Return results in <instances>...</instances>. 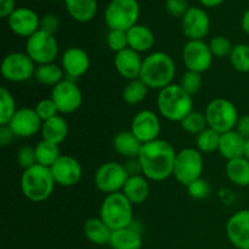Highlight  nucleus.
Here are the masks:
<instances>
[{
  "instance_id": "obj_44",
  "label": "nucleus",
  "mask_w": 249,
  "mask_h": 249,
  "mask_svg": "<svg viewBox=\"0 0 249 249\" xmlns=\"http://www.w3.org/2000/svg\"><path fill=\"white\" fill-rule=\"evenodd\" d=\"M190 6L187 0H165V10L168 14L177 18H182Z\"/></svg>"
},
{
  "instance_id": "obj_34",
  "label": "nucleus",
  "mask_w": 249,
  "mask_h": 249,
  "mask_svg": "<svg viewBox=\"0 0 249 249\" xmlns=\"http://www.w3.org/2000/svg\"><path fill=\"white\" fill-rule=\"evenodd\" d=\"M16 112V100L14 95L9 89L2 87L0 89V126L9 125Z\"/></svg>"
},
{
  "instance_id": "obj_30",
  "label": "nucleus",
  "mask_w": 249,
  "mask_h": 249,
  "mask_svg": "<svg viewBox=\"0 0 249 249\" xmlns=\"http://www.w3.org/2000/svg\"><path fill=\"white\" fill-rule=\"evenodd\" d=\"M225 172L228 179L236 186H249V160L246 157L228 160Z\"/></svg>"
},
{
  "instance_id": "obj_12",
  "label": "nucleus",
  "mask_w": 249,
  "mask_h": 249,
  "mask_svg": "<svg viewBox=\"0 0 249 249\" xmlns=\"http://www.w3.org/2000/svg\"><path fill=\"white\" fill-rule=\"evenodd\" d=\"M51 99L62 114L74 113L83 104V94L74 80L63 79L51 90Z\"/></svg>"
},
{
  "instance_id": "obj_2",
  "label": "nucleus",
  "mask_w": 249,
  "mask_h": 249,
  "mask_svg": "<svg viewBox=\"0 0 249 249\" xmlns=\"http://www.w3.org/2000/svg\"><path fill=\"white\" fill-rule=\"evenodd\" d=\"M177 67L173 57L162 51H156L143 58L140 79L148 89L162 90L173 84Z\"/></svg>"
},
{
  "instance_id": "obj_48",
  "label": "nucleus",
  "mask_w": 249,
  "mask_h": 249,
  "mask_svg": "<svg viewBox=\"0 0 249 249\" xmlns=\"http://www.w3.org/2000/svg\"><path fill=\"white\" fill-rule=\"evenodd\" d=\"M124 167H125V169H126V172H128L129 177H131V175L142 174V172H141V164H140V162H139L138 158H131V160H126Z\"/></svg>"
},
{
  "instance_id": "obj_15",
  "label": "nucleus",
  "mask_w": 249,
  "mask_h": 249,
  "mask_svg": "<svg viewBox=\"0 0 249 249\" xmlns=\"http://www.w3.org/2000/svg\"><path fill=\"white\" fill-rule=\"evenodd\" d=\"M50 169L56 185L62 187L75 186L83 177L82 164L72 156L62 155L51 165Z\"/></svg>"
},
{
  "instance_id": "obj_10",
  "label": "nucleus",
  "mask_w": 249,
  "mask_h": 249,
  "mask_svg": "<svg viewBox=\"0 0 249 249\" xmlns=\"http://www.w3.org/2000/svg\"><path fill=\"white\" fill-rule=\"evenodd\" d=\"M129 174L124 164L118 162H106L95 172L94 182L97 190L106 195L122 192Z\"/></svg>"
},
{
  "instance_id": "obj_35",
  "label": "nucleus",
  "mask_w": 249,
  "mask_h": 249,
  "mask_svg": "<svg viewBox=\"0 0 249 249\" xmlns=\"http://www.w3.org/2000/svg\"><path fill=\"white\" fill-rule=\"evenodd\" d=\"M221 134L215 131L212 128H206L202 133L196 136V146L197 150L203 155V153H213L219 150V143H220Z\"/></svg>"
},
{
  "instance_id": "obj_43",
  "label": "nucleus",
  "mask_w": 249,
  "mask_h": 249,
  "mask_svg": "<svg viewBox=\"0 0 249 249\" xmlns=\"http://www.w3.org/2000/svg\"><path fill=\"white\" fill-rule=\"evenodd\" d=\"M34 109H36V114L40 117V119L43 122L53 118V117L58 116V113H60L57 109V107H56L55 102L53 101V99H51V97H49V99L40 100V101L36 105Z\"/></svg>"
},
{
  "instance_id": "obj_52",
  "label": "nucleus",
  "mask_w": 249,
  "mask_h": 249,
  "mask_svg": "<svg viewBox=\"0 0 249 249\" xmlns=\"http://www.w3.org/2000/svg\"><path fill=\"white\" fill-rule=\"evenodd\" d=\"M245 157L249 160V139L246 141V148H245Z\"/></svg>"
},
{
  "instance_id": "obj_20",
  "label": "nucleus",
  "mask_w": 249,
  "mask_h": 249,
  "mask_svg": "<svg viewBox=\"0 0 249 249\" xmlns=\"http://www.w3.org/2000/svg\"><path fill=\"white\" fill-rule=\"evenodd\" d=\"M61 67L68 79H78L89 71L90 57L84 49L72 46L63 53L61 57Z\"/></svg>"
},
{
  "instance_id": "obj_17",
  "label": "nucleus",
  "mask_w": 249,
  "mask_h": 249,
  "mask_svg": "<svg viewBox=\"0 0 249 249\" xmlns=\"http://www.w3.org/2000/svg\"><path fill=\"white\" fill-rule=\"evenodd\" d=\"M9 126L14 131L16 138L27 139L32 138V136L36 135L39 131H41L43 121L36 114L34 108L22 107V108L17 109L14 118L9 123Z\"/></svg>"
},
{
  "instance_id": "obj_39",
  "label": "nucleus",
  "mask_w": 249,
  "mask_h": 249,
  "mask_svg": "<svg viewBox=\"0 0 249 249\" xmlns=\"http://www.w3.org/2000/svg\"><path fill=\"white\" fill-rule=\"evenodd\" d=\"M208 44L213 56L218 58L229 57L233 49V45L231 44L230 39L224 36H214V38L211 39V41Z\"/></svg>"
},
{
  "instance_id": "obj_38",
  "label": "nucleus",
  "mask_w": 249,
  "mask_h": 249,
  "mask_svg": "<svg viewBox=\"0 0 249 249\" xmlns=\"http://www.w3.org/2000/svg\"><path fill=\"white\" fill-rule=\"evenodd\" d=\"M179 85L187 92V94L191 95V96L194 97L195 95L201 90L202 85H203V77H202V73L186 71V72L182 74Z\"/></svg>"
},
{
  "instance_id": "obj_13",
  "label": "nucleus",
  "mask_w": 249,
  "mask_h": 249,
  "mask_svg": "<svg viewBox=\"0 0 249 249\" xmlns=\"http://www.w3.org/2000/svg\"><path fill=\"white\" fill-rule=\"evenodd\" d=\"M213 58L209 44L204 40H189L182 49V61L187 71L206 72L212 67Z\"/></svg>"
},
{
  "instance_id": "obj_36",
  "label": "nucleus",
  "mask_w": 249,
  "mask_h": 249,
  "mask_svg": "<svg viewBox=\"0 0 249 249\" xmlns=\"http://www.w3.org/2000/svg\"><path fill=\"white\" fill-rule=\"evenodd\" d=\"M230 63L237 72L249 73V45L237 44L233 46L230 56Z\"/></svg>"
},
{
  "instance_id": "obj_26",
  "label": "nucleus",
  "mask_w": 249,
  "mask_h": 249,
  "mask_svg": "<svg viewBox=\"0 0 249 249\" xmlns=\"http://www.w3.org/2000/svg\"><path fill=\"white\" fill-rule=\"evenodd\" d=\"M129 48L136 53H147L155 45V34L148 27L143 24H135L133 28L126 32Z\"/></svg>"
},
{
  "instance_id": "obj_28",
  "label": "nucleus",
  "mask_w": 249,
  "mask_h": 249,
  "mask_svg": "<svg viewBox=\"0 0 249 249\" xmlns=\"http://www.w3.org/2000/svg\"><path fill=\"white\" fill-rule=\"evenodd\" d=\"M68 131H70V129H68L67 121L63 117L56 116L53 118L43 122L40 133L43 136V140L60 145L67 139Z\"/></svg>"
},
{
  "instance_id": "obj_32",
  "label": "nucleus",
  "mask_w": 249,
  "mask_h": 249,
  "mask_svg": "<svg viewBox=\"0 0 249 249\" xmlns=\"http://www.w3.org/2000/svg\"><path fill=\"white\" fill-rule=\"evenodd\" d=\"M147 92V85L139 78V79L129 80L126 83V85L123 89V92H122V97H123L125 104L130 105V106H135V105L141 104L146 99Z\"/></svg>"
},
{
  "instance_id": "obj_29",
  "label": "nucleus",
  "mask_w": 249,
  "mask_h": 249,
  "mask_svg": "<svg viewBox=\"0 0 249 249\" xmlns=\"http://www.w3.org/2000/svg\"><path fill=\"white\" fill-rule=\"evenodd\" d=\"M83 231L88 241L97 246L108 245L112 236V230L102 221L100 216L88 219L83 226Z\"/></svg>"
},
{
  "instance_id": "obj_53",
  "label": "nucleus",
  "mask_w": 249,
  "mask_h": 249,
  "mask_svg": "<svg viewBox=\"0 0 249 249\" xmlns=\"http://www.w3.org/2000/svg\"><path fill=\"white\" fill-rule=\"evenodd\" d=\"M50 1H58V0H50Z\"/></svg>"
},
{
  "instance_id": "obj_8",
  "label": "nucleus",
  "mask_w": 249,
  "mask_h": 249,
  "mask_svg": "<svg viewBox=\"0 0 249 249\" xmlns=\"http://www.w3.org/2000/svg\"><path fill=\"white\" fill-rule=\"evenodd\" d=\"M204 169L203 155L197 148H182L177 152L173 177L184 186H189L202 178Z\"/></svg>"
},
{
  "instance_id": "obj_14",
  "label": "nucleus",
  "mask_w": 249,
  "mask_h": 249,
  "mask_svg": "<svg viewBox=\"0 0 249 249\" xmlns=\"http://www.w3.org/2000/svg\"><path fill=\"white\" fill-rule=\"evenodd\" d=\"M160 121L157 114L151 109H142L134 116L130 131L142 143L151 142L160 139Z\"/></svg>"
},
{
  "instance_id": "obj_22",
  "label": "nucleus",
  "mask_w": 249,
  "mask_h": 249,
  "mask_svg": "<svg viewBox=\"0 0 249 249\" xmlns=\"http://www.w3.org/2000/svg\"><path fill=\"white\" fill-rule=\"evenodd\" d=\"M246 139L242 138L237 131L233 130L226 131L221 134L220 143H219V153L225 158L226 160H236V158L245 157Z\"/></svg>"
},
{
  "instance_id": "obj_18",
  "label": "nucleus",
  "mask_w": 249,
  "mask_h": 249,
  "mask_svg": "<svg viewBox=\"0 0 249 249\" xmlns=\"http://www.w3.org/2000/svg\"><path fill=\"white\" fill-rule=\"evenodd\" d=\"M7 24L16 36L28 39L40 29V18L34 10L28 7H16L7 17Z\"/></svg>"
},
{
  "instance_id": "obj_41",
  "label": "nucleus",
  "mask_w": 249,
  "mask_h": 249,
  "mask_svg": "<svg viewBox=\"0 0 249 249\" xmlns=\"http://www.w3.org/2000/svg\"><path fill=\"white\" fill-rule=\"evenodd\" d=\"M212 191V187L209 185V182L207 180H204L203 178H199L198 180L194 181L192 184H190L187 186V192H189V196L192 199H197V201H201V199L207 198L209 197Z\"/></svg>"
},
{
  "instance_id": "obj_6",
  "label": "nucleus",
  "mask_w": 249,
  "mask_h": 249,
  "mask_svg": "<svg viewBox=\"0 0 249 249\" xmlns=\"http://www.w3.org/2000/svg\"><path fill=\"white\" fill-rule=\"evenodd\" d=\"M104 16L109 29L128 32L138 24L140 5L138 0H111L105 10Z\"/></svg>"
},
{
  "instance_id": "obj_46",
  "label": "nucleus",
  "mask_w": 249,
  "mask_h": 249,
  "mask_svg": "<svg viewBox=\"0 0 249 249\" xmlns=\"http://www.w3.org/2000/svg\"><path fill=\"white\" fill-rule=\"evenodd\" d=\"M235 130L246 140L249 139V114H243L238 118Z\"/></svg>"
},
{
  "instance_id": "obj_3",
  "label": "nucleus",
  "mask_w": 249,
  "mask_h": 249,
  "mask_svg": "<svg viewBox=\"0 0 249 249\" xmlns=\"http://www.w3.org/2000/svg\"><path fill=\"white\" fill-rule=\"evenodd\" d=\"M19 186L23 196L34 203L46 201L53 195L56 186L51 169L36 164L23 170L19 180Z\"/></svg>"
},
{
  "instance_id": "obj_42",
  "label": "nucleus",
  "mask_w": 249,
  "mask_h": 249,
  "mask_svg": "<svg viewBox=\"0 0 249 249\" xmlns=\"http://www.w3.org/2000/svg\"><path fill=\"white\" fill-rule=\"evenodd\" d=\"M16 160L19 167L23 170L34 167V165L38 164L36 148L31 147V146H22V147L17 151Z\"/></svg>"
},
{
  "instance_id": "obj_7",
  "label": "nucleus",
  "mask_w": 249,
  "mask_h": 249,
  "mask_svg": "<svg viewBox=\"0 0 249 249\" xmlns=\"http://www.w3.org/2000/svg\"><path fill=\"white\" fill-rule=\"evenodd\" d=\"M204 116H206L209 128L214 129L220 134L233 130L240 118L235 104L223 97L212 100L207 105Z\"/></svg>"
},
{
  "instance_id": "obj_24",
  "label": "nucleus",
  "mask_w": 249,
  "mask_h": 249,
  "mask_svg": "<svg viewBox=\"0 0 249 249\" xmlns=\"http://www.w3.org/2000/svg\"><path fill=\"white\" fill-rule=\"evenodd\" d=\"M124 196L134 204H142L150 196V184L142 174L131 175L128 178L123 190Z\"/></svg>"
},
{
  "instance_id": "obj_19",
  "label": "nucleus",
  "mask_w": 249,
  "mask_h": 249,
  "mask_svg": "<svg viewBox=\"0 0 249 249\" xmlns=\"http://www.w3.org/2000/svg\"><path fill=\"white\" fill-rule=\"evenodd\" d=\"M226 236L237 249H249V209L236 212L226 223Z\"/></svg>"
},
{
  "instance_id": "obj_9",
  "label": "nucleus",
  "mask_w": 249,
  "mask_h": 249,
  "mask_svg": "<svg viewBox=\"0 0 249 249\" xmlns=\"http://www.w3.org/2000/svg\"><path fill=\"white\" fill-rule=\"evenodd\" d=\"M58 41L53 34L39 29L26 41V53L38 66L53 63L58 56Z\"/></svg>"
},
{
  "instance_id": "obj_11",
  "label": "nucleus",
  "mask_w": 249,
  "mask_h": 249,
  "mask_svg": "<svg viewBox=\"0 0 249 249\" xmlns=\"http://www.w3.org/2000/svg\"><path fill=\"white\" fill-rule=\"evenodd\" d=\"M36 63L26 53H10L1 61V75L11 83H23L34 77Z\"/></svg>"
},
{
  "instance_id": "obj_25",
  "label": "nucleus",
  "mask_w": 249,
  "mask_h": 249,
  "mask_svg": "<svg viewBox=\"0 0 249 249\" xmlns=\"http://www.w3.org/2000/svg\"><path fill=\"white\" fill-rule=\"evenodd\" d=\"M112 145L118 155L123 156L126 160H131L139 157L143 143L130 130H123L116 134Z\"/></svg>"
},
{
  "instance_id": "obj_40",
  "label": "nucleus",
  "mask_w": 249,
  "mask_h": 249,
  "mask_svg": "<svg viewBox=\"0 0 249 249\" xmlns=\"http://www.w3.org/2000/svg\"><path fill=\"white\" fill-rule=\"evenodd\" d=\"M107 45H108V48L116 53L128 49L129 44L126 32L109 29L108 34H107Z\"/></svg>"
},
{
  "instance_id": "obj_16",
  "label": "nucleus",
  "mask_w": 249,
  "mask_h": 249,
  "mask_svg": "<svg viewBox=\"0 0 249 249\" xmlns=\"http://www.w3.org/2000/svg\"><path fill=\"white\" fill-rule=\"evenodd\" d=\"M181 28L189 40H203L211 29V18L206 10L190 6L189 11L181 18Z\"/></svg>"
},
{
  "instance_id": "obj_31",
  "label": "nucleus",
  "mask_w": 249,
  "mask_h": 249,
  "mask_svg": "<svg viewBox=\"0 0 249 249\" xmlns=\"http://www.w3.org/2000/svg\"><path fill=\"white\" fill-rule=\"evenodd\" d=\"M63 75H65V72H63L62 67L53 62L38 66L36 68V73H34V78L36 82L53 88L65 79Z\"/></svg>"
},
{
  "instance_id": "obj_27",
  "label": "nucleus",
  "mask_w": 249,
  "mask_h": 249,
  "mask_svg": "<svg viewBox=\"0 0 249 249\" xmlns=\"http://www.w3.org/2000/svg\"><path fill=\"white\" fill-rule=\"evenodd\" d=\"M70 16L80 23L90 22L97 14V0H63Z\"/></svg>"
},
{
  "instance_id": "obj_49",
  "label": "nucleus",
  "mask_w": 249,
  "mask_h": 249,
  "mask_svg": "<svg viewBox=\"0 0 249 249\" xmlns=\"http://www.w3.org/2000/svg\"><path fill=\"white\" fill-rule=\"evenodd\" d=\"M15 9V0H0V16L2 18H7Z\"/></svg>"
},
{
  "instance_id": "obj_47",
  "label": "nucleus",
  "mask_w": 249,
  "mask_h": 249,
  "mask_svg": "<svg viewBox=\"0 0 249 249\" xmlns=\"http://www.w3.org/2000/svg\"><path fill=\"white\" fill-rule=\"evenodd\" d=\"M16 138V135L14 134V131L11 130L9 125L0 126V145L2 147L7 146L9 143H11L14 141V139Z\"/></svg>"
},
{
  "instance_id": "obj_4",
  "label": "nucleus",
  "mask_w": 249,
  "mask_h": 249,
  "mask_svg": "<svg viewBox=\"0 0 249 249\" xmlns=\"http://www.w3.org/2000/svg\"><path fill=\"white\" fill-rule=\"evenodd\" d=\"M157 108L162 117L170 122H181L194 111V99L179 84H172L160 90Z\"/></svg>"
},
{
  "instance_id": "obj_37",
  "label": "nucleus",
  "mask_w": 249,
  "mask_h": 249,
  "mask_svg": "<svg viewBox=\"0 0 249 249\" xmlns=\"http://www.w3.org/2000/svg\"><path fill=\"white\" fill-rule=\"evenodd\" d=\"M180 125H181L182 130L196 136L198 135L199 133H202L204 129L208 128L206 116H204V113L198 111H192L191 113L187 114V116L180 122Z\"/></svg>"
},
{
  "instance_id": "obj_50",
  "label": "nucleus",
  "mask_w": 249,
  "mask_h": 249,
  "mask_svg": "<svg viewBox=\"0 0 249 249\" xmlns=\"http://www.w3.org/2000/svg\"><path fill=\"white\" fill-rule=\"evenodd\" d=\"M241 26H242V29L245 31V33L249 36V9L246 10L245 14H243L242 19H241Z\"/></svg>"
},
{
  "instance_id": "obj_51",
  "label": "nucleus",
  "mask_w": 249,
  "mask_h": 249,
  "mask_svg": "<svg viewBox=\"0 0 249 249\" xmlns=\"http://www.w3.org/2000/svg\"><path fill=\"white\" fill-rule=\"evenodd\" d=\"M225 0H199L202 5L204 7H216L219 5H221Z\"/></svg>"
},
{
  "instance_id": "obj_21",
  "label": "nucleus",
  "mask_w": 249,
  "mask_h": 249,
  "mask_svg": "<svg viewBox=\"0 0 249 249\" xmlns=\"http://www.w3.org/2000/svg\"><path fill=\"white\" fill-rule=\"evenodd\" d=\"M142 62L143 60L141 58L140 53L130 48L116 53L114 56V67L117 72L128 82L140 78Z\"/></svg>"
},
{
  "instance_id": "obj_45",
  "label": "nucleus",
  "mask_w": 249,
  "mask_h": 249,
  "mask_svg": "<svg viewBox=\"0 0 249 249\" xmlns=\"http://www.w3.org/2000/svg\"><path fill=\"white\" fill-rule=\"evenodd\" d=\"M60 28V19L56 15L53 14H46L40 18V29L45 31L48 33L53 34L55 36L56 32Z\"/></svg>"
},
{
  "instance_id": "obj_33",
  "label": "nucleus",
  "mask_w": 249,
  "mask_h": 249,
  "mask_svg": "<svg viewBox=\"0 0 249 249\" xmlns=\"http://www.w3.org/2000/svg\"><path fill=\"white\" fill-rule=\"evenodd\" d=\"M36 155L38 164L44 165V167L51 168V165L61 157L60 147L58 145L53 142H49L46 140L39 141L36 145Z\"/></svg>"
},
{
  "instance_id": "obj_1",
  "label": "nucleus",
  "mask_w": 249,
  "mask_h": 249,
  "mask_svg": "<svg viewBox=\"0 0 249 249\" xmlns=\"http://www.w3.org/2000/svg\"><path fill=\"white\" fill-rule=\"evenodd\" d=\"M175 157L174 147L168 141L158 139L143 143L138 160L143 177L151 181L160 182L173 175Z\"/></svg>"
},
{
  "instance_id": "obj_5",
  "label": "nucleus",
  "mask_w": 249,
  "mask_h": 249,
  "mask_svg": "<svg viewBox=\"0 0 249 249\" xmlns=\"http://www.w3.org/2000/svg\"><path fill=\"white\" fill-rule=\"evenodd\" d=\"M133 206L123 192L106 195L100 207V218L112 231L129 228L134 223Z\"/></svg>"
},
{
  "instance_id": "obj_23",
  "label": "nucleus",
  "mask_w": 249,
  "mask_h": 249,
  "mask_svg": "<svg viewBox=\"0 0 249 249\" xmlns=\"http://www.w3.org/2000/svg\"><path fill=\"white\" fill-rule=\"evenodd\" d=\"M108 245L112 249H141L142 248V235L131 224L129 228L112 231Z\"/></svg>"
}]
</instances>
